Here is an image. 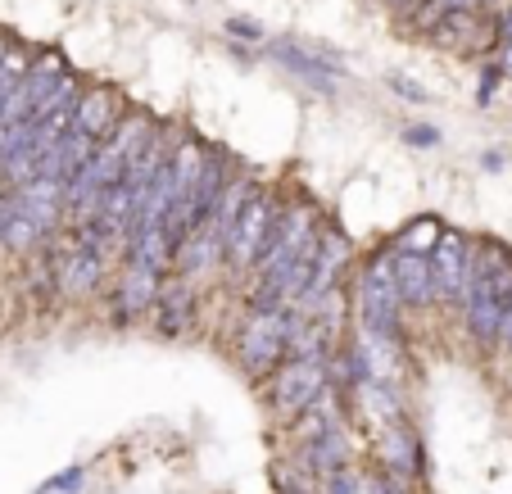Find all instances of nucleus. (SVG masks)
<instances>
[{
  "mask_svg": "<svg viewBox=\"0 0 512 494\" xmlns=\"http://www.w3.org/2000/svg\"><path fill=\"white\" fill-rule=\"evenodd\" d=\"M349 318H354V331L363 340L408 354L404 304H399L395 291V250L390 245H377L354 268V277H349Z\"/></svg>",
  "mask_w": 512,
  "mask_h": 494,
  "instance_id": "1",
  "label": "nucleus"
},
{
  "mask_svg": "<svg viewBox=\"0 0 512 494\" xmlns=\"http://www.w3.org/2000/svg\"><path fill=\"white\" fill-rule=\"evenodd\" d=\"M512 300V245L503 241H476L472 250V277H467V295H463V331L476 349L494 354L499 340V322L503 309Z\"/></svg>",
  "mask_w": 512,
  "mask_h": 494,
  "instance_id": "2",
  "label": "nucleus"
},
{
  "mask_svg": "<svg viewBox=\"0 0 512 494\" xmlns=\"http://www.w3.org/2000/svg\"><path fill=\"white\" fill-rule=\"evenodd\" d=\"M286 195L281 186H254V195L241 204V214H236V223L227 227L223 236V277H232L236 286H241L245 277H250L254 259L263 254V245H268L272 227H277L281 209H286Z\"/></svg>",
  "mask_w": 512,
  "mask_h": 494,
  "instance_id": "3",
  "label": "nucleus"
},
{
  "mask_svg": "<svg viewBox=\"0 0 512 494\" xmlns=\"http://www.w3.org/2000/svg\"><path fill=\"white\" fill-rule=\"evenodd\" d=\"M290 359V313L286 309H245L232 331V363L259 386L268 372Z\"/></svg>",
  "mask_w": 512,
  "mask_h": 494,
  "instance_id": "4",
  "label": "nucleus"
},
{
  "mask_svg": "<svg viewBox=\"0 0 512 494\" xmlns=\"http://www.w3.org/2000/svg\"><path fill=\"white\" fill-rule=\"evenodd\" d=\"M50 259H55V295L59 300H100V295L109 291V263L100 250H91V245H82L78 236H73V227H64V232H55L46 241Z\"/></svg>",
  "mask_w": 512,
  "mask_h": 494,
  "instance_id": "5",
  "label": "nucleus"
},
{
  "mask_svg": "<svg viewBox=\"0 0 512 494\" xmlns=\"http://www.w3.org/2000/svg\"><path fill=\"white\" fill-rule=\"evenodd\" d=\"M327 390H331L327 363L322 359H295V354H290L277 372H268V377L259 381V395H263V404H268V413L277 417V422L300 417L304 408H313Z\"/></svg>",
  "mask_w": 512,
  "mask_h": 494,
  "instance_id": "6",
  "label": "nucleus"
},
{
  "mask_svg": "<svg viewBox=\"0 0 512 494\" xmlns=\"http://www.w3.org/2000/svg\"><path fill=\"white\" fill-rule=\"evenodd\" d=\"M372 467H381V472H386L390 481H399L404 490L426 476V449L408 417H395V422L377 427V436H372Z\"/></svg>",
  "mask_w": 512,
  "mask_h": 494,
  "instance_id": "7",
  "label": "nucleus"
},
{
  "mask_svg": "<svg viewBox=\"0 0 512 494\" xmlns=\"http://www.w3.org/2000/svg\"><path fill=\"white\" fill-rule=\"evenodd\" d=\"M472 250H476L472 236H467V232H454V227H445L440 245L426 254V263H431L435 304H449V309H458V304H463L467 277H472Z\"/></svg>",
  "mask_w": 512,
  "mask_h": 494,
  "instance_id": "8",
  "label": "nucleus"
},
{
  "mask_svg": "<svg viewBox=\"0 0 512 494\" xmlns=\"http://www.w3.org/2000/svg\"><path fill=\"white\" fill-rule=\"evenodd\" d=\"M159 281L164 272L155 268H136V263H118V281L105 291V313L114 327H136V322H150V309H155Z\"/></svg>",
  "mask_w": 512,
  "mask_h": 494,
  "instance_id": "9",
  "label": "nucleus"
},
{
  "mask_svg": "<svg viewBox=\"0 0 512 494\" xmlns=\"http://www.w3.org/2000/svg\"><path fill=\"white\" fill-rule=\"evenodd\" d=\"M200 322V286L186 281L182 272H164L155 295V309H150V327L159 340H182L195 331Z\"/></svg>",
  "mask_w": 512,
  "mask_h": 494,
  "instance_id": "10",
  "label": "nucleus"
},
{
  "mask_svg": "<svg viewBox=\"0 0 512 494\" xmlns=\"http://www.w3.org/2000/svg\"><path fill=\"white\" fill-rule=\"evenodd\" d=\"M268 55L277 59L286 73H295L300 82H309L313 91H322V96H336V78L345 73V68H340V55H336V50H327V46H304V41L281 37V41H272V46H268Z\"/></svg>",
  "mask_w": 512,
  "mask_h": 494,
  "instance_id": "11",
  "label": "nucleus"
},
{
  "mask_svg": "<svg viewBox=\"0 0 512 494\" xmlns=\"http://www.w3.org/2000/svg\"><path fill=\"white\" fill-rule=\"evenodd\" d=\"M123 114L127 105L114 87H82L78 100H73V132L91 136V141H105Z\"/></svg>",
  "mask_w": 512,
  "mask_h": 494,
  "instance_id": "12",
  "label": "nucleus"
},
{
  "mask_svg": "<svg viewBox=\"0 0 512 494\" xmlns=\"http://www.w3.org/2000/svg\"><path fill=\"white\" fill-rule=\"evenodd\" d=\"M395 250V245H390ZM395 291L404 313H426L435 309V291H431V263L422 254H404L395 250Z\"/></svg>",
  "mask_w": 512,
  "mask_h": 494,
  "instance_id": "13",
  "label": "nucleus"
},
{
  "mask_svg": "<svg viewBox=\"0 0 512 494\" xmlns=\"http://www.w3.org/2000/svg\"><path fill=\"white\" fill-rule=\"evenodd\" d=\"M440 236H445V223H440V218L435 214H417L413 223H404L399 227V236L390 245H395V250H404V254H431L435 245H440Z\"/></svg>",
  "mask_w": 512,
  "mask_h": 494,
  "instance_id": "14",
  "label": "nucleus"
},
{
  "mask_svg": "<svg viewBox=\"0 0 512 494\" xmlns=\"http://www.w3.org/2000/svg\"><path fill=\"white\" fill-rule=\"evenodd\" d=\"M46 245V236H41V227L32 223L28 214H19L10 204V223H5V236H0V250L14 254V259H32V254Z\"/></svg>",
  "mask_w": 512,
  "mask_h": 494,
  "instance_id": "15",
  "label": "nucleus"
},
{
  "mask_svg": "<svg viewBox=\"0 0 512 494\" xmlns=\"http://www.w3.org/2000/svg\"><path fill=\"white\" fill-rule=\"evenodd\" d=\"M268 476H272V490L277 494H313V476L304 472V467H295L290 458H277Z\"/></svg>",
  "mask_w": 512,
  "mask_h": 494,
  "instance_id": "16",
  "label": "nucleus"
},
{
  "mask_svg": "<svg viewBox=\"0 0 512 494\" xmlns=\"http://www.w3.org/2000/svg\"><path fill=\"white\" fill-rule=\"evenodd\" d=\"M354 494H408L399 481H390L381 467H358V476H354Z\"/></svg>",
  "mask_w": 512,
  "mask_h": 494,
  "instance_id": "17",
  "label": "nucleus"
},
{
  "mask_svg": "<svg viewBox=\"0 0 512 494\" xmlns=\"http://www.w3.org/2000/svg\"><path fill=\"white\" fill-rule=\"evenodd\" d=\"M223 37H227V41H245V46H263V41H268V28H263L259 19L232 14V19L223 23Z\"/></svg>",
  "mask_w": 512,
  "mask_h": 494,
  "instance_id": "18",
  "label": "nucleus"
},
{
  "mask_svg": "<svg viewBox=\"0 0 512 494\" xmlns=\"http://www.w3.org/2000/svg\"><path fill=\"white\" fill-rule=\"evenodd\" d=\"M445 141L440 136V127H431V123H404V146H413V150H435Z\"/></svg>",
  "mask_w": 512,
  "mask_h": 494,
  "instance_id": "19",
  "label": "nucleus"
},
{
  "mask_svg": "<svg viewBox=\"0 0 512 494\" xmlns=\"http://www.w3.org/2000/svg\"><path fill=\"white\" fill-rule=\"evenodd\" d=\"M82 481H87V467H68V472L50 476V481L41 485V494H78Z\"/></svg>",
  "mask_w": 512,
  "mask_h": 494,
  "instance_id": "20",
  "label": "nucleus"
},
{
  "mask_svg": "<svg viewBox=\"0 0 512 494\" xmlns=\"http://www.w3.org/2000/svg\"><path fill=\"white\" fill-rule=\"evenodd\" d=\"M386 87L395 91L399 100H413V105H426V100H431V91H426V87H417L413 78H399V73H390V78H386Z\"/></svg>",
  "mask_w": 512,
  "mask_h": 494,
  "instance_id": "21",
  "label": "nucleus"
},
{
  "mask_svg": "<svg viewBox=\"0 0 512 494\" xmlns=\"http://www.w3.org/2000/svg\"><path fill=\"white\" fill-rule=\"evenodd\" d=\"M494 354H503V359H512V300H508V309H503L499 340H494Z\"/></svg>",
  "mask_w": 512,
  "mask_h": 494,
  "instance_id": "22",
  "label": "nucleus"
},
{
  "mask_svg": "<svg viewBox=\"0 0 512 494\" xmlns=\"http://www.w3.org/2000/svg\"><path fill=\"white\" fill-rule=\"evenodd\" d=\"M494 87H499V68L485 64V68H481V87H476V100H481V105H490V100H494Z\"/></svg>",
  "mask_w": 512,
  "mask_h": 494,
  "instance_id": "23",
  "label": "nucleus"
},
{
  "mask_svg": "<svg viewBox=\"0 0 512 494\" xmlns=\"http://www.w3.org/2000/svg\"><path fill=\"white\" fill-rule=\"evenodd\" d=\"M440 14H463V10H476V0H431Z\"/></svg>",
  "mask_w": 512,
  "mask_h": 494,
  "instance_id": "24",
  "label": "nucleus"
},
{
  "mask_svg": "<svg viewBox=\"0 0 512 494\" xmlns=\"http://www.w3.org/2000/svg\"><path fill=\"white\" fill-rule=\"evenodd\" d=\"M503 5H508V0H476V10L481 14H494V10H503Z\"/></svg>",
  "mask_w": 512,
  "mask_h": 494,
  "instance_id": "25",
  "label": "nucleus"
},
{
  "mask_svg": "<svg viewBox=\"0 0 512 494\" xmlns=\"http://www.w3.org/2000/svg\"><path fill=\"white\" fill-rule=\"evenodd\" d=\"M481 164L490 168V173H499V168H503V155H494V150H490V155H481Z\"/></svg>",
  "mask_w": 512,
  "mask_h": 494,
  "instance_id": "26",
  "label": "nucleus"
},
{
  "mask_svg": "<svg viewBox=\"0 0 512 494\" xmlns=\"http://www.w3.org/2000/svg\"><path fill=\"white\" fill-rule=\"evenodd\" d=\"M10 46H14V41H10V37H5V32H0V59L10 55Z\"/></svg>",
  "mask_w": 512,
  "mask_h": 494,
  "instance_id": "27",
  "label": "nucleus"
}]
</instances>
